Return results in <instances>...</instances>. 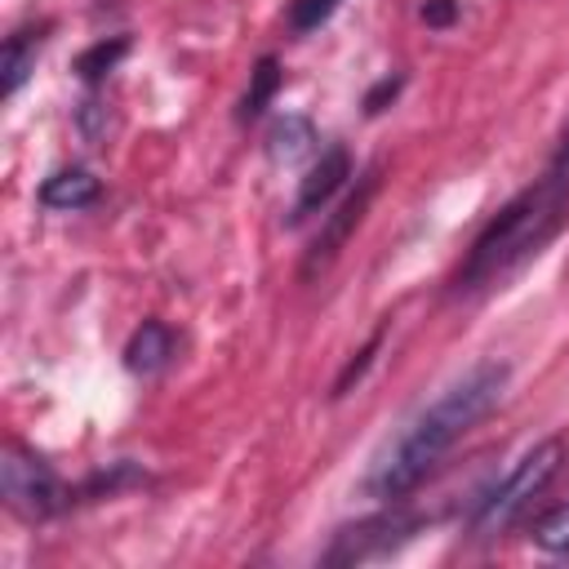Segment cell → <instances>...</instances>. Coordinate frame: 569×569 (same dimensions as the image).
<instances>
[{
    "label": "cell",
    "instance_id": "1",
    "mask_svg": "<svg viewBox=\"0 0 569 569\" xmlns=\"http://www.w3.org/2000/svg\"><path fill=\"white\" fill-rule=\"evenodd\" d=\"M511 382V365L507 360H476L462 378H453L431 405H422L396 436L382 440V449L369 458L365 476H360V493L373 502H400L405 493H413L427 471L480 422L493 413V405L502 400Z\"/></svg>",
    "mask_w": 569,
    "mask_h": 569
},
{
    "label": "cell",
    "instance_id": "2",
    "mask_svg": "<svg viewBox=\"0 0 569 569\" xmlns=\"http://www.w3.org/2000/svg\"><path fill=\"white\" fill-rule=\"evenodd\" d=\"M565 222H569V169H551L547 178H538L533 187L511 196L485 222V231L471 240L467 258L458 262L449 289L453 293H480V289L507 280L529 258H538L560 236Z\"/></svg>",
    "mask_w": 569,
    "mask_h": 569
},
{
    "label": "cell",
    "instance_id": "3",
    "mask_svg": "<svg viewBox=\"0 0 569 569\" xmlns=\"http://www.w3.org/2000/svg\"><path fill=\"white\" fill-rule=\"evenodd\" d=\"M560 462H565V445H560L556 436L533 440L489 489H480V493L471 498V507H467V533H471V538H498V533L556 480Z\"/></svg>",
    "mask_w": 569,
    "mask_h": 569
},
{
    "label": "cell",
    "instance_id": "4",
    "mask_svg": "<svg viewBox=\"0 0 569 569\" xmlns=\"http://www.w3.org/2000/svg\"><path fill=\"white\" fill-rule=\"evenodd\" d=\"M0 493H4V507L31 525L53 520L58 511L71 507V489L62 485V476L18 440H4L0 449Z\"/></svg>",
    "mask_w": 569,
    "mask_h": 569
},
{
    "label": "cell",
    "instance_id": "5",
    "mask_svg": "<svg viewBox=\"0 0 569 569\" xmlns=\"http://www.w3.org/2000/svg\"><path fill=\"white\" fill-rule=\"evenodd\" d=\"M422 520L409 516V511H382V516H369L360 525H347L333 533V547L325 551V565H356V560H369V556H382L391 547H400Z\"/></svg>",
    "mask_w": 569,
    "mask_h": 569
},
{
    "label": "cell",
    "instance_id": "6",
    "mask_svg": "<svg viewBox=\"0 0 569 569\" xmlns=\"http://www.w3.org/2000/svg\"><path fill=\"white\" fill-rule=\"evenodd\" d=\"M373 187H378V173L369 169V173L360 178V187L325 218L320 236L311 240V249H307V258H302V276H316V271H325V267L338 258V249L347 244V236L360 227V218H365V209H369V200H373Z\"/></svg>",
    "mask_w": 569,
    "mask_h": 569
},
{
    "label": "cell",
    "instance_id": "7",
    "mask_svg": "<svg viewBox=\"0 0 569 569\" xmlns=\"http://www.w3.org/2000/svg\"><path fill=\"white\" fill-rule=\"evenodd\" d=\"M347 178H351V151H347L342 142H329V147L320 151V160L307 169V178H302V187H298V196H293L289 222H307L311 213H320V209L347 187Z\"/></svg>",
    "mask_w": 569,
    "mask_h": 569
},
{
    "label": "cell",
    "instance_id": "8",
    "mask_svg": "<svg viewBox=\"0 0 569 569\" xmlns=\"http://www.w3.org/2000/svg\"><path fill=\"white\" fill-rule=\"evenodd\" d=\"M40 204L44 209H58V213H76V209H89L98 196H102V182L84 169V164H67V169H53L44 182H40Z\"/></svg>",
    "mask_w": 569,
    "mask_h": 569
},
{
    "label": "cell",
    "instance_id": "9",
    "mask_svg": "<svg viewBox=\"0 0 569 569\" xmlns=\"http://www.w3.org/2000/svg\"><path fill=\"white\" fill-rule=\"evenodd\" d=\"M173 329L164 325V320H142L133 333H129V342H124V369L129 373H138V378H151V373H160L169 360H173Z\"/></svg>",
    "mask_w": 569,
    "mask_h": 569
},
{
    "label": "cell",
    "instance_id": "10",
    "mask_svg": "<svg viewBox=\"0 0 569 569\" xmlns=\"http://www.w3.org/2000/svg\"><path fill=\"white\" fill-rule=\"evenodd\" d=\"M44 31H49V22H40V27H18V31H9L4 36V53H0V93L4 98H13L22 84H27V76L36 71V53H40V44H44Z\"/></svg>",
    "mask_w": 569,
    "mask_h": 569
},
{
    "label": "cell",
    "instance_id": "11",
    "mask_svg": "<svg viewBox=\"0 0 569 569\" xmlns=\"http://www.w3.org/2000/svg\"><path fill=\"white\" fill-rule=\"evenodd\" d=\"M311 147H316V129H311L307 116H293L289 111V116L271 120V129H267V156L276 164H293V160L311 156Z\"/></svg>",
    "mask_w": 569,
    "mask_h": 569
},
{
    "label": "cell",
    "instance_id": "12",
    "mask_svg": "<svg viewBox=\"0 0 569 569\" xmlns=\"http://www.w3.org/2000/svg\"><path fill=\"white\" fill-rule=\"evenodd\" d=\"M276 89H280V62H276L271 53H262L258 67L249 71V89H244V98H240V107H236V120H258V116L271 107Z\"/></svg>",
    "mask_w": 569,
    "mask_h": 569
},
{
    "label": "cell",
    "instance_id": "13",
    "mask_svg": "<svg viewBox=\"0 0 569 569\" xmlns=\"http://www.w3.org/2000/svg\"><path fill=\"white\" fill-rule=\"evenodd\" d=\"M529 542L538 551H551V556H569V502H556L547 507L533 525H529Z\"/></svg>",
    "mask_w": 569,
    "mask_h": 569
},
{
    "label": "cell",
    "instance_id": "14",
    "mask_svg": "<svg viewBox=\"0 0 569 569\" xmlns=\"http://www.w3.org/2000/svg\"><path fill=\"white\" fill-rule=\"evenodd\" d=\"M129 53V36H111V40H98V44H89L80 58H76V76L80 80H102L107 71H116V62Z\"/></svg>",
    "mask_w": 569,
    "mask_h": 569
},
{
    "label": "cell",
    "instance_id": "15",
    "mask_svg": "<svg viewBox=\"0 0 569 569\" xmlns=\"http://www.w3.org/2000/svg\"><path fill=\"white\" fill-rule=\"evenodd\" d=\"M338 4H342V0H293V4H289V31H293V36H307V31L325 27Z\"/></svg>",
    "mask_w": 569,
    "mask_h": 569
},
{
    "label": "cell",
    "instance_id": "16",
    "mask_svg": "<svg viewBox=\"0 0 569 569\" xmlns=\"http://www.w3.org/2000/svg\"><path fill=\"white\" fill-rule=\"evenodd\" d=\"M378 347H382V329H378V333H373V338H369V342L347 360V369H342V373H338V382H333V400H338V396H347V391H351V382H360V378H365V369L373 365Z\"/></svg>",
    "mask_w": 569,
    "mask_h": 569
},
{
    "label": "cell",
    "instance_id": "17",
    "mask_svg": "<svg viewBox=\"0 0 569 569\" xmlns=\"http://www.w3.org/2000/svg\"><path fill=\"white\" fill-rule=\"evenodd\" d=\"M400 84H405V76H382V80H378V84L365 93V111H369V116H378V111H382V107H387V102L400 93Z\"/></svg>",
    "mask_w": 569,
    "mask_h": 569
},
{
    "label": "cell",
    "instance_id": "18",
    "mask_svg": "<svg viewBox=\"0 0 569 569\" xmlns=\"http://www.w3.org/2000/svg\"><path fill=\"white\" fill-rule=\"evenodd\" d=\"M418 18H422L427 27H449V22L458 18V0H427V4L418 9Z\"/></svg>",
    "mask_w": 569,
    "mask_h": 569
},
{
    "label": "cell",
    "instance_id": "19",
    "mask_svg": "<svg viewBox=\"0 0 569 569\" xmlns=\"http://www.w3.org/2000/svg\"><path fill=\"white\" fill-rule=\"evenodd\" d=\"M551 169H569V129H565V138H560V147H556V160H551Z\"/></svg>",
    "mask_w": 569,
    "mask_h": 569
}]
</instances>
